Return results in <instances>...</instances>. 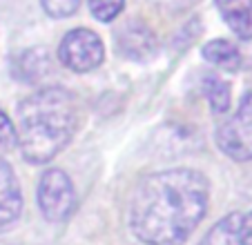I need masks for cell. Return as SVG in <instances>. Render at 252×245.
Wrapping results in <instances>:
<instances>
[{"label": "cell", "mask_w": 252, "mask_h": 245, "mask_svg": "<svg viewBox=\"0 0 252 245\" xmlns=\"http://www.w3.org/2000/svg\"><path fill=\"white\" fill-rule=\"evenodd\" d=\"M203 94L214 114H225L230 109V85L219 76H205Z\"/></svg>", "instance_id": "12"}, {"label": "cell", "mask_w": 252, "mask_h": 245, "mask_svg": "<svg viewBox=\"0 0 252 245\" xmlns=\"http://www.w3.org/2000/svg\"><path fill=\"white\" fill-rule=\"evenodd\" d=\"M40 2L52 18H69L81 7V0H40Z\"/></svg>", "instance_id": "14"}, {"label": "cell", "mask_w": 252, "mask_h": 245, "mask_svg": "<svg viewBox=\"0 0 252 245\" xmlns=\"http://www.w3.org/2000/svg\"><path fill=\"white\" fill-rule=\"evenodd\" d=\"M23 214V192L9 163L0 158V232L11 227Z\"/></svg>", "instance_id": "7"}, {"label": "cell", "mask_w": 252, "mask_h": 245, "mask_svg": "<svg viewBox=\"0 0 252 245\" xmlns=\"http://www.w3.org/2000/svg\"><path fill=\"white\" fill-rule=\"evenodd\" d=\"M239 221H241V212L228 214L205 234L201 245H239Z\"/></svg>", "instance_id": "11"}, {"label": "cell", "mask_w": 252, "mask_h": 245, "mask_svg": "<svg viewBox=\"0 0 252 245\" xmlns=\"http://www.w3.org/2000/svg\"><path fill=\"white\" fill-rule=\"evenodd\" d=\"M225 25L241 40H252V0H214Z\"/></svg>", "instance_id": "8"}, {"label": "cell", "mask_w": 252, "mask_h": 245, "mask_svg": "<svg viewBox=\"0 0 252 245\" xmlns=\"http://www.w3.org/2000/svg\"><path fill=\"white\" fill-rule=\"evenodd\" d=\"M16 145L27 163L45 165L56 158L78 127L76 96L65 87H43L16 107Z\"/></svg>", "instance_id": "2"}, {"label": "cell", "mask_w": 252, "mask_h": 245, "mask_svg": "<svg viewBox=\"0 0 252 245\" xmlns=\"http://www.w3.org/2000/svg\"><path fill=\"white\" fill-rule=\"evenodd\" d=\"M210 183L201 172L176 167L141 179L129 201V227L145 245H183L203 221Z\"/></svg>", "instance_id": "1"}, {"label": "cell", "mask_w": 252, "mask_h": 245, "mask_svg": "<svg viewBox=\"0 0 252 245\" xmlns=\"http://www.w3.org/2000/svg\"><path fill=\"white\" fill-rule=\"evenodd\" d=\"M157 36L145 23L132 20L119 31V49L123 56L132 58V61H150L157 54Z\"/></svg>", "instance_id": "6"}, {"label": "cell", "mask_w": 252, "mask_h": 245, "mask_svg": "<svg viewBox=\"0 0 252 245\" xmlns=\"http://www.w3.org/2000/svg\"><path fill=\"white\" fill-rule=\"evenodd\" d=\"M239 245H252V212L241 214V221H239Z\"/></svg>", "instance_id": "16"}, {"label": "cell", "mask_w": 252, "mask_h": 245, "mask_svg": "<svg viewBox=\"0 0 252 245\" xmlns=\"http://www.w3.org/2000/svg\"><path fill=\"white\" fill-rule=\"evenodd\" d=\"M125 0H90V11L96 20L110 23L123 11Z\"/></svg>", "instance_id": "13"}, {"label": "cell", "mask_w": 252, "mask_h": 245, "mask_svg": "<svg viewBox=\"0 0 252 245\" xmlns=\"http://www.w3.org/2000/svg\"><path fill=\"white\" fill-rule=\"evenodd\" d=\"M16 145V127L2 109H0V150H11Z\"/></svg>", "instance_id": "15"}, {"label": "cell", "mask_w": 252, "mask_h": 245, "mask_svg": "<svg viewBox=\"0 0 252 245\" xmlns=\"http://www.w3.org/2000/svg\"><path fill=\"white\" fill-rule=\"evenodd\" d=\"M105 58V47L103 40L96 31L92 29H71L69 33H65V38L61 40L58 47V61L71 71L85 74L92 71L103 62Z\"/></svg>", "instance_id": "5"}, {"label": "cell", "mask_w": 252, "mask_h": 245, "mask_svg": "<svg viewBox=\"0 0 252 245\" xmlns=\"http://www.w3.org/2000/svg\"><path fill=\"white\" fill-rule=\"evenodd\" d=\"M36 201L49 223H63L76 210V189L71 179L58 167L47 170L38 181Z\"/></svg>", "instance_id": "3"}, {"label": "cell", "mask_w": 252, "mask_h": 245, "mask_svg": "<svg viewBox=\"0 0 252 245\" xmlns=\"http://www.w3.org/2000/svg\"><path fill=\"white\" fill-rule=\"evenodd\" d=\"M49 71V56L45 49H25L14 58V74L23 83H38Z\"/></svg>", "instance_id": "9"}, {"label": "cell", "mask_w": 252, "mask_h": 245, "mask_svg": "<svg viewBox=\"0 0 252 245\" xmlns=\"http://www.w3.org/2000/svg\"><path fill=\"white\" fill-rule=\"evenodd\" d=\"M203 58L210 65L221 67L225 71H237L241 67V54H239V49L230 40H223V38L210 40L203 47Z\"/></svg>", "instance_id": "10"}, {"label": "cell", "mask_w": 252, "mask_h": 245, "mask_svg": "<svg viewBox=\"0 0 252 245\" xmlns=\"http://www.w3.org/2000/svg\"><path fill=\"white\" fill-rule=\"evenodd\" d=\"M217 145L232 160H252V92L241 98L234 116L219 125Z\"/></svg>", "instance_id": "4"}]
</instances>
